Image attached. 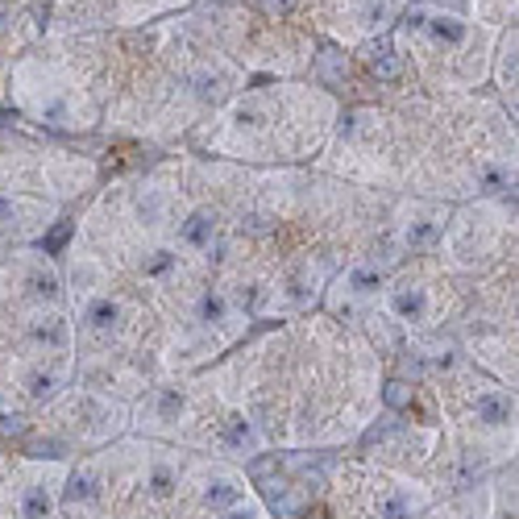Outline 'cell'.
I'll use <instances>...</instances> for the list:
<instances>
[{
  "instance_id": "cell-1",
  "label": "cell",
  "mask_w": 519,
  "mask_h": 519,
  "mask_svg": "<svg viewBox=\"0 0 519 519\" xmlns=\"http://www.w3.org/2000/svg\"><path fill=\"white\" fill-rule=\"evenodd\" d=\"M390 42L399 46L403 63H416L424 76L441 79L449 87H474L487 76L498 30L470 22L461 13L436 9L428 0H416L399 13Z\"/></svg>"
},
{
  "instance_id": "cell-2",
  "label": "cell",
  "mask_w": 519,
  "mask_h": 519,
  "mask_svg": "<svg viewBox=\"0 0 519 519\" xmlns=\"http://www.w3.org/2000/svg\"><path fill=\"white\" fill-rule=\"evenodd\" d=\"M13 92L22 100V109L33 121H42L46 130H87L96 121V109L84 92V79L71 71L58 55L46 58H22L13 71Z\"/></svg>"
},
{
  "instance_id": "cell-3",
  "label": "cell",
  "mask_w": 519,
  "mask_h": 519,
  "mask_svg": "<svg viewBox=\"0 0 519 519\" xmlns=\"http://www.w3.org/2000/svg\"><path fill=\"white\" fill-rule=\"evenodd\" d=\"M303 9L312 13L320 33L336 38V46H353L395 30L407 0H300V13Z\"/></svg>"
},
{
  "instance_id": "cell-4",
  "label": "cell",
  "mask_w": 519,
  "mask_h": 519,
  "mask_svg": "<svg viewBox=\"0 0 519 519\" xmlns=\"http://www.w3.org/2000/svg\"><path fill=\"white\" fill-rule=\"evenodd\" d=\"M379 303H382V312H387L390 325L411 328L416 336H424V333H433V328H436V295H433V282L420 279V274H416V279H411V274H403V279H395V282L387 279V287H382Z\"/></svg>"
},
{
  "instance_id": "cell-5",
  "label": "cell",
  "mask_w": 519,
  "mask_h": 519,
  "mask_svg": "<svg viewBox=\"0 0 519 519\" xmlns=\"http://www.w3.org/2000/svg\"><path fill=\"white\" fill-rule=\"evenodd\" d=\"M76 308H79V336L100 345V353H112V345H121L133 325L130 300L117 291H96L87 295L84 303H76Z\"/></svg>"
},
{
  "instance_id": "cell-6",
  "label": "cell",
  "mask_w": 519,
  "mask_h": 519,
  "mask_svg": "<svg viewBox=\"0 0 519 519\" xmlns=\"http://www.w3.org/2000/svg\"><path fill=\"white\" fill-rule=\"evenodd\" d=\"M449 228V212L433 200H407V204L395 208V220H390V237L395 246L407 254H433L441 249V237Z\"/></svg>"
},
{
  "instance_id": "cell-7",
  "label": "cell",
  "mask_w": 519,
  "mask_h": 519,
  "mask_svg": "<svg viewBox=\"0 0 519 519\" xmlns=\"http://www.w3.org/2000/svg\"><path fill=\"white\" fill-rule=\"evenodd\" d=\"M192 328L204 333L212 345H225L246 328V316L233 308L225 282H208V287H200L192 295Z\"/></svg>"
},
{
  "instance_id": "cell-8",
  "label": "cell",
  "mask_w": 519,
  "mask_h": 519,
  "mask_svg": "<svg viewBox=\"0 0 519 519\" xmlns=\"http://www.w3.org/2000/svg\"><path fill=\"white\" fill-rule=\"evenodd\" d=\"M50 220H55V204L0 192V241H9V237L22 241V237H33V233H46Z\"/></svg>"
},
{
  "instance_id": "cell-9",
  "label": "cell",
  "mask_w": 519,
  "mask_h": 519,
  "mask_svg": "<svg viewBox=\"0 0 519 519\" xmlns=\"http://www.w3.org/2000/svg\"><path fill=\"white\" fill-rule=\"evenodd\" d=\"M67 387V353H38V362L22 370V390L33 403L55 399Z\"/></svg>"
},
{
  "instance_id": "cell-10",
  "label": "cell",
  "mask_w": 519,
  "mask_h": 519,
  "mask_svg": "<svg viewBox=\"0 0 519 519\" xmlns=\"http://www.w3.org/2000/svg\"><path fill=\"white\" fill-rule=\"evenodd\" d=\"M362 63H366L370 71L382 79V84H395V79L407 71V63H403V55H399V46L390 42V33H379V38L362 42Z\"/></svg>"
},
{
  "instance_id": "cell-11",
  "label": "cell",
  "mask_w": 519,
  "mask_h": 519,
  "mask_svg": "<svg viewBox=\"0 0 519 519\" xmlns=\"http://www.w3.org/2000/svg\"><path fill=\"white\" fill-rule=\"evenodd\" d=\"M515 50H519V33L515 25H507V30H498V42H495V84H498V96L511 104V112H515Z\"/></svg>"
},
{
  "instance_id": "cell-12",
  "label": "cell",
  "mask_w": 519,
  "mask_h": 519,
  "mask_svg": "<svg viewBox=\"0 0 519 519\" xmlns=\"http://www.w3.org/2000/svg\"><path fill=\"white\" fill-rule=\"evenodd\" d=\"M312 79L320 87H341L349 76V55H345V46H336V42H320L312 46Z\"/></svg>"
},
{
  "instance_id": "cell-13",
  "label": "cell",
  "mask_w": 519,
  "mask_h": 519,
  "mask_svg": "<svg viewBox=\"0 0 519 519\" xmlns=\"http://www.w3.org/2000/svg\"><path fill=\"white\" fill-rule=\"evenodd\" d=\"M217 441L225 444L228 453H241V457L262 453V433H258V424L249 420V416H225V420H220Z\"/></svg>"
},
{
  "instance_id": "cell-14",
  "label": "cell",
  "mask_w": 519,
  "mask_h": 519,
  "mask_svg": "<svg viewBox=\"0 0 519 519\" xmlns=\"http://www.w3.org/2000/svg\"><path fill=\"white\" fill-rule=\"evenodd\" d=\"M100 487H104V474H100V461H84L76 474L67 478V490L63 498L71 507H84V503H96L100 498Z\"/></svg>"
},
{
  "instance_id": "cell-15",
  "label": "cell",
  "mask_w": 519,
  "mask_h": 519,
  "mask_svg": "<svg viewBox=\"0 0 519 519\" xmlns=\"http://www.w3.org/2000/svg\"><path fill=\"white\" fill-rule=\"evenodd\" d=\"M146 487L158 498L174 495V487H179V465H174V457H166V453L150 457V465H146Z\"/></svg>"
},
{
  "instance_id": "cell-16",
  "label": "cell",
  "mask_w": 519,
  "mask_h": 519,
  "mask_svg": "<svg viewBox=\"0 0 519 519\" xmlns=\"http://www.w3.org/2000/svg\"><path fill=\"white\" fill-rule=\"evenodd\" d=\"M200 498H204V507H212V511H228L241 503V487L228 474H212L204 482V490H200Z\"/></svg>"
},
{
  "instance_id": "cell-17",
  "label": "cell",
  "mask_w": 519,
  "mask_h": 519,
  "mask_svg": "<svg viewBox=\"0 0 519 519\" xmlns=\"http://www.w3.org/2000/svg\"><path fill=\"white\" fill-rule=\"evenodd\" d=\"M50 511H55V495L46 490V482H30L17 503V519H50Z\"/></svg>"
},
{
  "instance_id": "cell-18",
  "label": "cell",
  "mask_w": 519,
  "mask_h": 519,
  "mask_svg": "<svg viewBox=\"0 0 519 519\" xmlns=\"http://www.w3.org/2000/svg\"><path fill=\"white\" fill-rule=\"evenodd\" d=\"M424 503H428V498H424L420 490H390V495L382 498V519H411Z\"/></svg>"
},
{
  "instance_id": "cell-19",
  "label": "cell",
  "mask_w": 519,
  "mask_h": 519,
  "mask_svg": "<svg viewBox=\"0 0 519 519\" xmlns=\"http://www.w3.org/2000/svg\"><path fill=\"white\" fill-rule=\"evenodd\" d=\"M262 490H266V503H271V511H279L282 519L300 511V498H295L291 482H262Z\"/></svg>"
},
{
  "instance_id": "cell-20",
  "label": "cell",
  "mask_w": 519,
  "mask_h": 519,
  "mask_svg": "<svg viewBox=\"0 0 519 519\" xmlns=\"http://www.w3.org/2000/svg\"><path fill=\"white\" fill-rule=\"evenodd\" d=\"M382 399H387L390 411H403V407H411V399H416V387H411L407 379H395L382 387Z\"/></svg>"
},
{
  "instance_id": "cell-21",
  "label": "cell",
  "mask_w": 519,
  "mask_h": 519,
  "mask_svg": "<svg viewBox=\"0 0 519 519\" xmlns=\"http://www.w3.org/2000/svg\"><path fill=\"white\" fill-rule=\"evenodd\" d=\"M395 433H403V420L395 416V411H387V416H379V420L366 428V444H374V441H387V436H395Z\"/></svg>"
},
{
  "instance_id": "cell-22",
  "label": "cell",
  "mask_w": 519,
  "mask_h": 519,
  "mask_svg": "<svg viewBox=\"0 0 519 519\" xmlns=\"http://www.w3.org/2000/svg\"><path fill=\"white\" fill-rule=\"evenodd\" d=\"M67 237H71V220H58V225L50 228V233H42L46 254H50V249H63V246H67Z\"/></svg>"
},
{
  "instance_id": "cell-23",
  "label": "cell",
  "mask_w": 519,
  "mask_h": 519,
  "mask_svg": "<svg viewBox=\"0 0 519 519\" xmlns=\"http://www.w3.org/2000/svg\"><path fill=\"white\" fill-rule=\"evenodd\" d=\"M220 519H258V511H254V507H241V503H237V507L220 511Z\"/></svg>"
}]
</instances>
